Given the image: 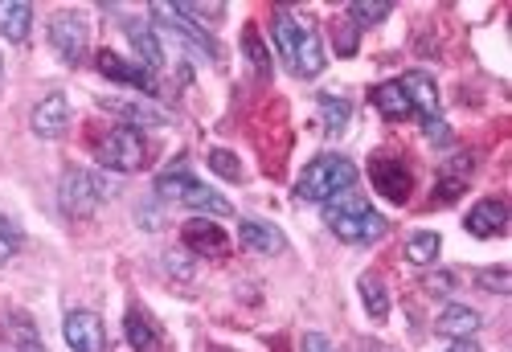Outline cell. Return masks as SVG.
I'll use <instances>...</instances> for the list:
<instances>
[{
	"label": "cell",
	"mask_w": 512,
	"mask_h": 352,
	"mask_svg": "<svg viewBox=\"0 0 512 352\" xmlns=\"http://www.w3.org/2000/svg\"><path fill=\"white\" fill-rule=\"evenodd\" d=\"M324 222L328 230L340 238V242H349V246H365V242H377L381 234L390 230V222L381 217L361 193H340L324 205Z\"/></svg>",
	"instance_id": "6da1fadb"
},
{
	"label": "cell",
	"mask_w": 512,
	"mask_h": 352,
	"mask_svg": "<svg viewBox=\"0 0 512 352\" xmlns=\"http://www.w3.org/2000/svg\"><path fill=\"white\" fill-rule=\"evenodd\" d=\"M271 37H275V50L279 58L291 66V74H300V78H316L324 70V46H320V33L300 25L291 13H275L271 21Z\"/></svg>",
	"instance_id": "7a4b0ae2"
},
{
	"label": "cell",
	"mask_w": 512,
	"mask_h": 352,
	"mask_svg": "<svg viewBox=\"0 0 512 352\" xmlns=\"http://www.w3.org/2000/svg\"><path fill=\"white\" fill-rule=\"evenodd\" d=\"M357 185V164L345 160V156H316L304 176H300V185H295V197L300 201H312V205H328L332 197L340 193H353Z\"/></svg>",
	"instance_id": "3957f363"
},
{
	"label": "cell",
	"mask_w": 512,
	"mask_h": 352,
	"mask_svg": "<svg viewBox=\"0 0 512 352\" xmlns=\"http://www.w3.org/2000/svg\"><path fill=\"white\" fill-rule=\"evenodd\" d=\"M115 193V185L107 176L91 172V168H70L58 185V209L70 217V222H82V217L99 213V205Z\"/></svg>",
	"instance_id": "277c9868"
},
{
	"label": "cell",
	"mask_w": 512,
	"mask_h": 352,
	"mask_svg": "<svg viewBox=\"0 0 512 352\" xmlns=\"http://www.w3.org/2000/svg\"><path fill=\"white\" fill-rule=\"evenodd\" d=\"M156 193L168 197V201H181L189 209H201V213H213V217H230L234 205L222 197V193H213L209 185H201L197 176H189V168H168L156 176Z\"/></svg>",
	"instance_id": "5b68a950"
},
{
	"label": "cell",
	"mask_w": 512,
	"mask_h": 352,
	"mask_svg": "<svg viewBox=\"0 0 512 352\" xmlns=\"http://www.w3.org/2000/svg\"><path fill=\"white\" fill-rule=\"evenodd\" d=\"M95 160L111 172H140L148 164V144H144V136L136 127L115 123L95 140Z\"/></svg>",
	"instance_id": "8992f818"
},
{
	"label": "cell",
	"mask_w": 512,
	"mask_h": 352,
	"mask_svg": "<svg viewBox=\"0 0 512 352\" xmlns=\"http://www.w3.org/2000/svg\"><path fill=\"white\" fill-rule=\"evenodd\" d=\"M369 181H373V189L381 197L394 201V205H406L410 193H414V172L398 152H377L369 160Z\"/></svg>",
	"instance_id": "52a82bcc"
},
{
	"label": "cell",
	"mask_w": 512,
	"mask_h": 352,
	"mask_svg": "<svg viewBox=\"0 0 512 352\" xmlns=\"http://www.w3.org/2000/svg\"><path fill=\"white\" fill-rule=\"evenodd\" d=\"M87 46H91V25L78 13H58L50 21V50L66 62V66H82L87 62Z\"/></svg>",
	"instance_id": "ba28073f"
},
{
	"label": "cell",
	"mask_w": 512,
	"mask_h": 352,
	"mask_svg": "<svg viewBox=\"0 0 512 352\" xmlns=\"http://www.w3.org/2000/svg\"><path fill=\"white\" fill-rule=\"evenodd\" d=\"M152 17L164 21V29H173L185 46H193L197 54L205 58H222V46H218V37H213L205 25H197L181 5H152Z\"/></svg>",
	"instance_id": "9c48e42d"
},
{
	"label": "cell",
	"mask_w": 512,
	"mask_h": 352,
	"mask_svg": "<svg viewBox=\"0 0 512 352\" xmlns=\"http://www.w3.org/2000/svg\"><path fill=\"white\" fill-rule=\"evenodd\" d=\"M95 66H99V74H103V78L123 82V86H132V91H140V99H156V95H160L156 74H152V70H144L140 62H123L119 54L99 50V54H95Z\"/></svg>",
	"instance_id": "30bf717a"
},
{
	"label": "cell",
	"mask_w": 512,
	"mask_h": 352,
	"mask_svg": "<svg viewBox=\"0 0 512 352\" xmlns=\"http://www.w3.org/2000/svg\"><path fill=\"white\" fill-rule=\"evenodd\" d=\"M29 127H33V136H37V140H62V136H66V127H70V99H66L62 91L46 95V99L33 107Z\"/></svg>",
	"instance_id": "8fae6325"
},
{
	"label": "cell",
	"mask_w": 512,
	"mask_h": 352,
	"mask_svg": "<svg viewBox=\"0 0 512 352\" xmlns=\"http://www.w3.org/2000/svg\"><path fill=\"white\" fill-rule=\"evenodd\" d=\"M62 336H66L70 352H103L107 348V332L95 312H70L62 324Z\"/></svg>",
	"instance_id": "7c38bea8"
},
{
	"label": "cell",
	"mask_w": 512,
	"mask_h": 352,
	"mask_svg": "<svg viewBox=\"0 0 512 352\" xmlns=\"http://www.w3.org/2000/svg\"><path fill=\"white\" fill-rule=\"evenodd\" d=\"M398 86H402V95H406V103H410V111L418 119H435L439 115V86H435L431 74L410 70V74L398 78Z\"/></svg>",
	"instance_id": "4fadbf2b"
},
{
	"label": "cell",
	"mask_w": 512,
	"mask_h": 352,
	"mask_svg": "<svg viewBox=\"0 0 512 352\" xmlns=\"http://www.w3.org/2000/svg\"><path fill=\"white\" fill-rule=\"evenodd\" d=\"M99 107L119 115V119H127V127H164L168 123V115L152 99H115V95H103Z\"/></svg>",
	"instance_id": "5bb4252c"
},
{
	"label": "cell",
	"mask_w": 512,
	"mask_h": 352,
	"mask_svg": "<svg viewBox=\"0 0 512 352\" xmlns=\"http://www.w3.org/2000/svg\"><path fill=\"white\" fill-rule=\"evenodd\" d=\"M181 242H185V250H193L201 258H226V250H230L226 230L213 226V222H201V217H197V222H185Z\"/></svg>",
	"instance_id": "9a60e30c"
},
{
	"label": "cell",
	"mask_w": 512,
	"mask_h": 352,
	"mask_svg": "<svg viewBox=\"0 0 512 352\" xmlns=\"http://www.w3.org/2000/svg\"><path fill=\"white\" fill-rule=\"evenodd\" d=\"M463 226H467V234H472V238H500L504 226H508V209H504V201L484 197L472 213H467Z\"/></svg>",
	"instance_id": "2e32d148"
},
{
	"label": "cell",
	"mask_w": 512,
	"mask_h": 352,
	"mask_svg": "<svg viewBox=\"0 0 512 352\" xmlns=\"http://www.w3.org/2000/svg\"><path fill=\"white\" fill-rule=\"evenodd\" d=\"M123 29H127V41H132V50H136L140 66L156 74V70L164 66V46H160L156 29H152V25H144V21H127Z\"/></svg>",
	"instance_id": "e0dca14e"
},
{
	"label": "cell",
	"mask_w": 512,
	"mask_h": 352,
	"mask_svg": "<svg viewBox=\"0 0 512 352\" xmlns=\"http://www.w3.org/2000/svg\"><path fill=\"white\" fill-rule=\"evenodd\" d=\"M435 328L451 340H472L480 332V312H472V307H463V303H447L435 320Z\"/></svg>",
	"instance_id": "ac0fdd59"
},
{
	"label": "cell",
	"mask_w": 512,
	"mask_h": 352,
	"mask_svg": "<svg viewBox=\"0 0 512 352\" xmlns=\"http://www.w3.org/2000/svg\"><path fill=\"white\" fill-rule=\"evenodd\" d=\"M238 238H242V246H246V250H254V254H279V250H287L283 234H279L275 226L259 222V217H246L242 230H238Z\"/></svg>",
	"instance_id": "d6986e66"
},
{
	"label": "cell",
	"mask_w": 512,
	"mask_h": 352,
	"mask_svg": "<svg viewBox=\"0 0 512 352\" xmlns=\"http://www.w3.org/2000/svg\"><path fill=\"white\" fill-rule=\"evenodd\" d=\"M369 103L377 107V115H381V119H390V123H398V119H410V115H414L398 82H377L373 91H369Z\"/></svg>",
	"instance_id": "ffe728a7"
},
{
	"label": "cell",
	"mask_w": 512,
	"mask_h": 352,
	"mask_svg": "<svg viewBox=\"0 0 512 352\" xmlns=\"http://www.w3.org/2000/svg\"><path fill=\"white\" fill-rule=\"evenodd\" d=\"M29 29H33V5L29 0H0V33L21 46V41L29 37Z\"/></svg>",
	"instance_id": "44dd1931"
},
{
	"label": "cell",
	"mask_w": 512,
	"mask_h": 352,
	"mask_svg": "<svg viewBox=\"0 0 512 352\" xmlns=\"http://www.w3.org/2000/svg\"><path fill=\"white\" fill-rule=\"evenodd\" d=\"M123 332H127V344H132L136 352H160V332H156L152 316L140 312V307H127V324H123Z\"/></svg>",
	"instance_id": "7402d4cb"
},
{
	"label": "cell",
	"mask_w": 512,
	"mask_h": 352,
	"mask_svg": "<svg viewBox=\"0 0 512 352\" xmlns=\"http://www.w3.org/2000/svg\"><path fill=\"white\" fill-rule=\"evenodd\" d=\"M361 303H365V312L377 320V324H386V316H390V291H386V283H381L377 275H361Z\"/></svg>",
	"instance_id": "603a6c76"
},
{
	"label": "cell",
	"mask_w": 512,
	"mask_h": 352,
	"mask_svg": "<svg viewBox=\"0 0 512 352\" xmlns=\"http://www.w3.org/2000/svg\"><path fill=\"white\" fill-rule=\"evenodd\" d=\"M320 119H324L328 136H340V131L349 127V119H353V103L340 99V95H332V91H324V95H320Z\"/></svg>",
	"instance_id": "cb8c5ba5"
},
{
	"label": "cell",
	"mask_w": 512,
	"mask_h": 352,
	"mask_svg": "<svg viewBox=\"0 0 512 352\" xmlns=\"http://www.w3.org/2000/svg\"><path fill=\"white\" fill-rule=\"evenodd\" d=\"M439 250H443V242H439V234H414L410 242H406V262L410 267H431V262L439 258Z\"/></svg>",
	"instance_id": "d4e9b609"
},
{
	"label": "cell",
	"mask_w": 512,
	"mask_h": 352,
	"mask_svg": "<svg viewBox=\"0 0 512 352\" xmlns=\"http://www.w3.org/2000/svg\"><path fill=\"white\" fill-rule=\"evenodd\" d=\"M386 17H390V5H381V0H353V5H349V21L357 29H373Z\"/></svg>",
	"instance_id": "484cf974"
},
{
	"label": "cell",
	"mask_w": 512,
	"mask_h": 352,
	"mask_svg": "<svg viewBox=\"0 0 512 352\" xmlns=\"http://www.w3.org/2000/svg\"><path fill=\"white\" fill-rule=\"evenodd\" d=\"M476 287L492 291V295H508L512 291V271L508 267H484V271H476Z\"/></svg>",
	"instance_id": "4316f807"
},
{
	"label": "cell",
	"mask_w": 512,
	"mask_h": 352,
	"mask_svg": "<svg viewBox=\"0 0 512 352\" xmlns=\"http://www.w3.org/2000/svg\"><path fill=\"white\" fill-rule=\"evenodd\" d=\"M17 250H21V230L0 213V267H9V262L17 258Z\"/></svg>",
	"instance_id": "83f0119b"
},
{
	"label": "cell",
	"mask_w": 512,
	"mask_h": 352,
	"mask_svg": "<svg viewBox=\"0 0 512 352\" xmlns=\"http://www.w3.org/2000/svg\"><path fill=\"white\" fill-rule=\"evenodd\" d=\"M209 168L222 172L226 181H242V164H238V156L226 152V148H213V152H209Z\"/></svg>",
	"instance_id": "f1b7e54d"
},
{
	"label": "cell",
	"mask_w": 512,
	"mask_h": 352,
	"mask_svg": "<svg viewBox=\"0 0 512 352\" xmlns=\"http://www.w3.org/2000/svg\"><path fill=\"white\" fill-rule=\"evenodd\" d=\"M242 46H246V58L254 62V70H259V74H271V58H267V50H263V41H259V33H254V29H246V37H242Z\"/></svg>",
	"instance_id": "f546056e"
},
{
	"label": "cell",
	"mask_w": 512,
	"mask_h": 352,
	"mask_svg": "<svg viewBox=\"0 0 512 352\" xmlns=\"http://www.w3.org/2000/svg\"><path fill=\"white\" fill-rule=\"evenodd\" d=\"M357 46H361V29L353 25V21H345V25H336V50L340 54H357Z\"/></svg>",
	"instance_id": "4dcf8cb0"
},
{
	"label": "cell",
	"mask_w": 512,
	"mask_h": 352,
	"mask_svg": "<svg viewBox=\"0 0 512 352\" xmlns=\"http://www.w3.org/2000/svg\"><path fill=\"white\" fill-rule=\"evenodd\" d=\"M422 291H426V295H451V291H455V275H451V271L426 275V279H422Z\"/></svg>",
	"instance_id": "1f68e13d"
},
{
	"label": "cell",
	"mask_w": 512,
	"mask_h": 352,
	"mask_svg": "<svg viewBox=\"0 0 512 352\" xmlns=\"http://www.w3.org/2000/svg\"><path fill=\"white\" fill-rule=\"evenodd\" d=\"M422 136L443 148V144H451V127H447L439 115H435V119H422Z\"/></svg>",
	"instance_id": "d6a6232c"
},
{
	"label": "cell",
	"mask_w": 512,
	"mask_h": 352,
	"mask_svg": "<svg viewBox=\"0 0 512 352\" xmlns=\"http://www.w3.org/2000/svg\"><path fill=\"white\" fill-rule=\"evenodd\" d=\"M300 352H336V348H332V340H328V336H320V332H308V336L300 340Z\"/></svg>",
	"instance_id": "836d02e7"
},
{
	"label": "cell",
	"mask_w": 512,
	"mask_h": 352,
	"mask_svg": "<svg viewBox=\"0 0 512 352\" xmlns=\"http://www.w3.org/2000/svg\"><path fill=\"white\" fill-rule=\"evenodd\" d=\"M181 9H185L189 17H222V13H226L222 5H181Z\"/></svg>",
	"instance_id": "e575fe53"
},
{
	"label": "cell",
	"mask_w": 512,
	"mask_h": 352,
	"mask_svg": "<svg viewBox=\"0 0 512 352\" xmlns=\"http://www.w3.org/2000/svg\"><path fill=\"white\" fill-rule=\"evenodd\" d=\"M17 352H46V348H41V340L33 336V340H21V344H17Z\"/></svg>",
	"instance_id": "d590c367"
},
{
	"label": "cell",
	"mask_w": 512,
	"mask_h": 352,
	"mask_svg": "<svg viewBox=\"0 0 512 352\" xmlns=\"http://www.w3.org/2000/svg\"><path fill=\"white\" fill-rule=\"evenodd\" d=\"M447 352H480V348H476V344H472V340H455V344H451V348H447Z\"/></svg>",
	"instance_id": "8d00e7d4"
},
{
	"label": "cell",
	"mask_w": 512,
	"mask_h": 352,
	"mask_svg": "<svg viewBox=\"0 0 512 352\" xmlns=\"http://www.w3.org/2000/svg\"><path fill=\"white\" fill-rule=\"evenodd\" d=\"M361 348H365V352H394V348H386V344H377V340H365Z\"/></svg>",
	"instance_id": "74e56055"
},
{
	"label": "cell",
	"mask_w": 512,
	"mask_h": 352,
	"mask_svg": "<svg viewBox=\"0 0 512 352\" xmlns=\"http://www.w3.org/2000/svg\"><path fill=\"white\" fill-rule=\"evenodd\" d=\"M0 78H5V58H0Z\"/></svg>",
	"instance_id": "f35d334b"
}]
</instances>
